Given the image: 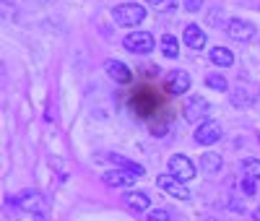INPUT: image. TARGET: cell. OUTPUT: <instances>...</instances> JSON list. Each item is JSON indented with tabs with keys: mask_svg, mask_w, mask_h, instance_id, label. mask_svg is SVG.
<instances>
[{
	"mask_svg": "<svg viewBox=\"0 0 260 221\" xmlns=\"http://www.w3.org/2000/svg\"><path fill=\"white\" fill-rule=\"evenodd\" d=\"M206 112H208L206 99H190L187 107H185V117H187L190 122H195L198 117H206Z\"/></svg>",
	"mask_w": 260,
	"mask_h": 221,
	"instance_id": "4fadbf2b",
	"label": "cell"
},
{
	"mask_svg": "<svg viewBox=\"0 0 260 221\" xmlns=\"http://www.w3.org/2000/svg\"><path fill=\"white\" fill-rule=\"evenodd\" d=\"M242 169H245V177H255V180H260V159H245Z\"/></svg>",
	"mask_w": 260,
	"mask_h": 221,
	"instance_id": "e0dca14e",
	"label": "cell"
},
{
	"mask_svg": "<svg viewBox=\"0 0 260 221\" xmlns=\"http://www.w3.org/2000/svg\"><path fill=\"white\" fill-rule=\"evenodd\" d=\"M13 206H18L21 211H42L45 201H42L39 193H21L18 198H13Z\"/></svg>",
	"mask_w": 260,
	"mask_h": 221,
	"instance_id": "30bf717a",
	"label": "cell"
},
{
	"mask_svg": "<svg viewBox=\"0 0 260 221\" xmlns=\"http://www.w3.org/2000/svg\"><path fill=\"white\" fill-rule=\"evenodd\" d=\"M255 221H260V208H257V211H255Z\"/></svg>",
	"mask_w": 260,
	"mask_h": 221,
	"instance_id": "cb8c5ba5",
	"label": "cell"
},
{
	"mask_svg": "<svg viewBox=\"0 0 260 221\" xmlns=\"http://www.w3.org/2000/svg\"><path fill=\"white\" fill-rule=\"evenodd\" d=\"M136 172H130V169H112V172H107L102 180L110 185V187H130L136 182Z\"/></svg>",
	"mask_w": 260,
	"mask_h": 221,
	"instance_id": "52a82bcc",
	"label": "cell"
},
{
	"mask_svg": "<svg viewBox=\"0 0 260 221\" xmlns=\"http://www.w3.org/2000/svg\"><path fill=\"white\" fill-rule=\"evenodd\" d=\"M112 18H115L117 26H138L146 18V8L138 6V3H122L112 11Z\"/></svg>",
	"mask_w": 260,
	"mask_h": 221,
	"instance_id": "6da1fadb",
	"label": "cell"
},
{
	"mask_svg": "<svg viewBox=\"0 0 260 221\" xmlns=\"http://www.w3.org/2000/svg\"><path fill=\"white\" fill-rule=\"evenodd\" d=\"M122 47L127 52H136V55H148L151 50L156 47V39H154L151 31H133V34H125Z\"/></svg>",
	"mask_w": 260,
	"mask_h": 221,
	"instance_id": "7a4b0ae2",
	"label": "cell"
},
{
	"mask_svg": "<svg viewBox=\"0 0 260 221\" xmlns=\"http://www.w3.org/2000/svg\"><path fill=\"white\" fill-rule=\"evenodd\" d=\"M226 34L232 39H237V42H250L252 34H255V26L250 24V21H245V18H232L229 26H226Z\"/></svg>",
	"mask_w": 260,
	"mask_h": 221,
	"instance_id": "8992f818",
	"label": "cell"
},
{
	"mask_svg": "<svg viewBox=\"0 0 260 221\" xmlns=\"http://www.w3.org/2000/svg\"><path fill=\"white\" fill-rule=\"evenodd\" d=\"M156 182L161 190H167L172 198H180V201H190V190L182 180H177V177H172V174H161L156 177Z\"/></svg>",
	"mask_w": 260,
	"mask_h": 221,
	"instance_id": "5b68a950",
	"label": "cell"
},
{
	"mask_svg": "<svg viewBox=\"0 0 260 221\" xmlns=\"http://www.w3.org/2000/svg\"><path fill=\"white\" fill-rule=\"evenodd\" d=\"M125 206L127 208H133V211H146L148 206H151V201H148V195L146 193H138V190H130V193H125Z\"/></svg>",
	"mask_w": 260,
	"mask_h": 221,
	"instance_id": "7c38bea8",
	"label": "cell"
},
{
	"mask_svg": "<svg viewBox=\"0 0 260 221\" xmlns=\"http://www.w3.org/2000/svg\"><path fill=\"white\" fill-rule=\"evenodd\" d=\"M146 3L156 11H175L177 8V0H146Z\"/></svg>",
	"mask_w": 260,
	"mask_h": 221,
	"instance_id": "d6986e66",
	"label": "cell"
},
{
	"mask_svg": "<svg viewBox=\"0 0 260 221\" xmlns=\"http://www.w3.org/2000/svg\"><path fill=\"white\" fill-rule=\"evenodd\" d=\"M185 8H187L190 13H198V11L203 8V0H185Z\"/></svg>",
	"mask_w": 260,
	"mask_h": 221,
	"instance_id": "603a6c76",
	"label": "cell"
},
{
	"mask_svg": "<svg viewBox=\"0 0 260 221\" xmlns=\"http://www.w3.org/2000/svg\"><path fill=\"white\" fill-rule=\"evenodd\" d=\"M208 57H211L213 65H219V68H229V65H234V55L226 47H213Z\"/></svg>",
	"mask_w": 260,
	"mask_h": 221,
	"instance_id": "5bb4252c",
	"label": "cell"
},
{
	"mask_svg": "<svg viewBox=\"0 0 260 221\" xmlns=\"http://www.w3.org/2000/svg\"><path fill=\"white\" fill-rule=\"evenodd\" d=\"M167 88L172 94H185L187 88H190V76L185 73V71H172V73H167Z\"/></svg>",
	"mask_w": 260,
	"mask_h": 221,
	"instance_id": "ba28073f",
	"label": "cell"
},
{
	"mask_svg": "<svg viewBox=\"0 0 260 221\" xmlns=\"http://www.w3.org/2000/svg\"><path fill=\"white\" fill-rule=\"evenodd\" d=\"M115 162H117V164H120L122 169H130V172H136L138 177L143 174V167H141V164H136V162H127V159H122V156H115Z\"/></svg>",
	"mask_w": 260,
	"mask_h": 221,
	"instance_id": "ffe728a7",
	"label": "cell"
},
{
	"mask_svg": "<svg viewBox=\"0 0 260 221\" xmlns=\"http://www.w3.org/2000/svg\"><path fill=\"white\" fill-rule=\"evenodd\" d=\"M161 52H164L167 57H177V55H180V42H177L175 34H164V37H161Z\"/></svg>",
	"mask_w": 260,
	"mask_h": 221,
	"instance_id": "9a60e30c",
	"label": "cell"
},
{
	"mask_svg": "<svg viewBox=\"0 0 260 221\" xmlns=\"http://www.w3.org/2000/svg\"><path fill=\"white\" fill-rule=\"evenodd\" d=\"M148 221H169V211H164V208L151 211V213H148Z\"/></svg>",
	"mask_w": 260,
	"mask_h": 221,
	"instance_id": "44dd1931",
	"label": "cell"
},
{
	"mask_svg": "<svg viewBox=\"0 0 260 221\" xmlns=\"http://www.w3.org/2000/svg\"><path fill=\"white\" fill-rule=\"evenodd\" d=\"M206 42H208V37H206V31H203L198 24L185 26V44H187L190 50H203Z\"/></svg>",
	"mask_w": 260,
	"mask_h": 221,
	"instance_id": "9c48e42d",
	"label": "cell"
},
{
	"mask_svg": "<svg viewBox=\"0 0 260 221\" xmlns=\"http://www.w3.org/2000/svg\"><path fill=\"white\" fill-rule=\"evenodd\" d=\"M201 167L206 169V172H211V174H216V172H219L221 169V156H219V153H203V156H201Z\"/></svg>",
	"mask_w": 260,
	"mask_h": 221,
	"instance_id": "2e32d148",
	"label": "cell"
},
{
	"mask_svg": "<svg viewBox=\"0 0 260 221\" xmlns=\"http://www.w3.org/2000/svg\"><path fill=\"white\" fill-rule=\"evenodd\" d=\"M219 138H221V125L216 120H203L198 130H195V143H201V146H211Z\"/></svg>",
	"mask_w": 260,
	"mask_h": 221,
	"instance_id": "277c9868",
	"label": "cell"
},
{
	"mask_svg": "<svg viewBox=\"0 0 260 221\" xmlns=\"http://www.w3.org/2000/svg\"><path fill=\"white\" fill-rule=\"evenodd\" d=\"M167 167H169V174L177 177V180H182V182H187V180L195 177V167H192V162L185 156V153H175Z\"/></svg>",
	"mask_w": 260,
	"mask_h": 221,
	"instance_id": "3957f363",
	"label": "cell"
},
{
	"mask_svg": "<svg viewBox=\"0 0 260 221\" xmlns=\"http://www.w3.org/2000/svg\"><path fill=\"white\" fill-rule=\"evenodd\" d=\"M206 86L216 91H226V78L224 76H206Z\"/></svg>",
	"mask_w": 260,
	"mask_h": 221,
	"instance_id": "ac0fdd59",
	"label": "cell"
},
{
	"mask_svg": "<svg viewBox=\"0 0 260 221\" xmlns=\"http://www.w3.org/2000/svg\"><path fill=\"white\" fill-rule=\"evenodd\" d=\"M104 71H107V76H110L112 81H117V83H127L130 81V68L125 62H120V60H107L104 62Z\"/></svg>",
	"mask_w": 260,
	"mask_h": 221,
	"instance_id": "8fae6325",
	"label": "cell"
},
{
	"mask_svg": "<svg viewBox=\"0 0 260 221\" xmlns=\"http://www.w3.org/2000/svg\"><path fill=\"white\" fill-rule=\"evenodd\" d=\"M242 187H245V193H247V195H255V190H257V182H255V177H245Z\"/></svg>",
	"mask_w": 260,
	"mask_h": 221,
	"instance_id": "7402d4cb",
	"label": "cell"
}]
</instances>
